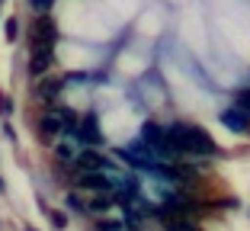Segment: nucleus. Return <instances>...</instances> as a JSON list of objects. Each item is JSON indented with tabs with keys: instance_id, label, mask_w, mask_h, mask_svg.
<instances>
[{
	"instance_id": "nucleus-1",
	"label": "nucleus",
	"mask_w": 250,
	"mask_h": 231,
	"mask_svg": "<svg viewBox=\"0 0 250 231\" xmlns=\"http://www.w3.org/2000/svg\"><path fill=\"white\" fill-rule=\"evenodd\" d=\"M167 138L177 151V157H215L218 154V145L215 138L199 126H189V122H173L167 128Z\"/></svg>"
},
{
	"instance_id": "nucleus-2",
	"label": "nucleus",
	"mask_w": 250,
	"mask_h": 231,
	"mask_svg": "<svg viewBox=\"0 0 250 231\" xmlns=\"http://www.w3.org/2000/svg\"><path fill=\"white\" fill-rule=\"evenodd\" d=\"M71 164L74 173H83V170H103V167H109V157L103 154L100 148H93V145H83L81 151H74V157L67 161Z\"/></svg>"
},
{
	"instance_id": "nucleus-3",
	"label": "nucleus",
	"mask_w": 250,
	"mask_h": 231,
	"mask_svg": "<svg viewBox=\"0 0 250 231\" xmlns=\"http://www.w3.org/2000/svg\"><path fill=\"white\" fill-rule=\"evenodd\" d=\"M55 39H58L55 20L48 13H36V20L29 26V45H55Z\"/></svg>"
},
{
	"instance_id": "nucleus-4",
	"label": "nucleus",
	"mask_w": 250,
	"mask_h": 231,
	"mask_svg": "<svg viewBox=\"0 0 250 231\" xmlns=\"http://www.w3.org/2000/svg\"><path fill=\"white\" fill-rule=\"evenodd\" d=\"M52 64H55V45H32V52H29V74L32 77H45Z\"/></svg>"
},
{
	"instance_id": "nucleus-5",
	"label": "nucleus",
	"mask_w": 250,
	"mask_h": 231,
	"mask_svg": "<svg viewBox=\"0 0 250 231\" xmlns=\"http://www.w3.org/2000/svg\"><path fill=\"white\" fill-rule=\"evenodd\" d=\"M71 135H74V142H81V145H100L103 142L100 126H96V116H83V119L71 128Z\"/></svg>"
},
{
	"instance_id": "nucleus-6",
	"label": "nucleus",
	"mask_w": 250,
	"mask_h": 231,
	"mask_svg": "<svg viewBox=\"0 0 250 231\" xmlns=\"http://www.w3.org/2000/svg\"><path fill=\"white\" fill-rule=\"evenodd\" d=\"M61 90H64V81L61 77H39V84H36V97H39V103H58V97H61Z\"/></svg>"
},
{
	"instance_id": "nucleus-7",
	"label": "nucleus",
	"mask_w": 250,
	"mask_h": 231,
	"mask_svg": "<svg viewBox=\"0 0 250 231\" xmlns=\"http://www.w3.org/2000/svg\"><path fill=\"white\" fill-rule=\"evenodd\" d=\"M81 193H87V189H81ZM112 202H116V196L112 193H87V202H83V212H109Z\"/></svg>"
},
{
	"instance_id": "nucleus-8",
	"label": "nucleus",
	"mask_w": 250,
	"mask_h": 231,
	"mask_svg": "<svg viewBox=\"0 0 250 231\" xmlns=\"http://www.w3.org/2000/svg\"><path fill=\"white\" fill-rule=\"evenodd\" d=\"M221 122L231 126L234 132H247V128H250V122H247V116H244L241 106H237V109H225V112H221Z\"/></svg>"
},
{
	"instance_id": "nucleus-9",
	"label": "nucleus",
	"mask_w": 250,
	"mask_h": 231,
	"mask_svg": "<svg viewBox=\"0 0 250 231\" xmlns=\"http://www.w3.org/2000/svg\"><path fill=\"white\" fill-rule=\"evenodd\" d=\"M164 231H199L192 218H170V225Z\"/></svg>"
},
{
	"instance_id": "nucleus-10",
	"label": "nucleus",
	"mask_w": 250,
	"mask_h": 231,
	"mask_svg": "<svg viewBox=\"0 0 250 231\" xmlns=\"http://www.w3.org/2000/svg\"><path fill=\"white\" fill-rule=\"evenodd\" d=\"M96 231H128V228H125V222H116V218H100Z\"/></svg>"
},
{
	"instance_id": "nucleus-11",
	"label": "nucleus",
	"mask_w": 250,
	"mask_h": 231,
	"mask_svg": "<svg viewBox=\"0 0 250 231\" xmlns=\"http://www.w3.org/2000/svg\"><path fill=\"white\" fill-rule=\"evenodd\" d=\"M32 3V10H36V13H48V10L55 7V0H29Z\"/></svg>"
},
{
	"instance_id": "nucleus-12",
	"label": "nucleus",
	"mask_w": 250,
	"mask_h": 231,
	"mask_svg": "<svg viewBox=\"0 0 250 231\" xmlns=\"http://www.w3.org/2000/svg\"><path fill=\"white\" fill-rule=\"evenodd\" d=\"M48 222H52L55 228L61 231V228H64V225H67V218H64V212H55V209H52V212H48Z\"/></svg>"
},
{
	"instance_id": "nucleus-13",
	"label": "nucleus",
	"mask_w": 250,
	"mask_h": 231,
	"mask_svg": "<svg viewBox=\"0 0 250 231\" xmlns=\"http://www.w3.org/2000/svg\"><path fill=\"white\" fill-rule=\"evenodd\" d=\"M16 36H20V20H7V39L16 42Z\"/></svg>"
},
{
	"instance_id": "nucleus-14",
	"label": "nucleus",
	"mask_w": 250,
	"mask_h": 231,
	"mask_svg": "<svg viewBox=\"0 0 250 231\" xmlns=\"http://www.w3.org/2000/svg\"><path fill=\"white\" fill-rule=\"evenodd\" d=\"M237 106H241V109H244V112L250 116V87L244 90V93H237Z\"/></svg>"
},
{
	"instance_id": "nucleus-15",
	"label": "nucleus",
	"mask_w": 250,
	"mask_h": 231,
	"mask_svg": "<svg viewBox=\"0 0 250 231\" xmlns=\"http://www.w3.org/2000/svg\"><path fill=\"white\" fill-rule=\"evenodd\" d=\"M10 112H13V103H10L7 93H0V116H10Z\"/></svg>"
},
{
	"instance_id": "nucleus-16",
	"label": "nucleus",
	"mask_w": 250,
	"mask_h": 231,
	"mask_svg": "<svg viewBox=\"0 0 250 231\" xmlns=\"http://www.w3.org/2000/svg\"><path fill=\"white\" fill-rule=\"evenodd\" d=\"M0 193H3V180H0Z\"/></svg>"
},
{
	"instance_id": "nucleus-17",
	"label": "nucleus",
	"mask_w": 250,
	"mask_h": 231,
	"mask_svg": "<svg viewBox=\"0 0 250 231\" xmlns=\"http://www.w3.org/2000/svg\"><path fill=\"white\" fill-rule=\"evenodd\" d=\"M26 231H36V228H26Z\"/></svg>"
},
{
	"instance_id": "nucleus-18",
	"label": "nucleus",
	"mask_w": 250,
	"mask_h": 231,
	"mask_svg": "<svg viewBox=\"0 0 250 231\" xmlns=\"http://www.w3.org/2000/svg\"><path fill=\"white\" fill-rule=\"evenodd\" d=\"M0 3H3V0H0Z\"/></svg>"
}]
</instances>
